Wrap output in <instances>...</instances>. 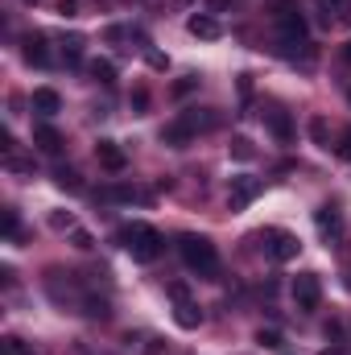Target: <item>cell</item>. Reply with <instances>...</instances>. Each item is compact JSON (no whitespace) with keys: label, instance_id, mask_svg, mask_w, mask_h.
Instances as JSON below:
<instances>
[{"label":"cell","instance_id":"cell-1","mask_svg":"<svg viewBox=\"0 0 351 355\" xmlns=\"http://www.w3.org/2000/svg\"><path fill=\"white\" fill-rule=\"evenodd\" d=\"M120 244H124V252H128L137 265H153V261L166 252V236H162L157 227H149V223H128V227H120Z\"/></svg>","mask_w":351,"mask_h":355},{"label":"cell","instance_id":"cell-2","mask_svg":"<svg viewBox=\"0 0 351 355\" xmlns=\"http://www.w3.org/2000/svg\"><path fill=\"white\" fill-rule=\"evenodd\" d=\"M178 252H182V265L198 277H215L219 272V252L207 236H182L178 240Z\"/></svg>","mask_w":351,"mask_h":355},{"label":"cell","instance_id":"cell-3","mask_svg":"<svg viewBox=\"0 0 351 355\" xmlns=\"http://www.w3.org/2000/svg\"><path fill=\"white\" fill-rule=\"evenodd\" d=\"M207 128H215V116H203L198 107H190V112H182L178 120H170L166 128H162V141L170 145V149H186L198 132H207Z\"/></svg>","mask_w":351,"mask_h":355},{"label":"cell","instance_id":"cell-4","mask_svg":"<svg viewBox=\"0 0 351 355\" xmlns=\"http://www.w3.org/2000/svg\"><path fill=\"white\" fill-rule=\"evenodd\" d=\"M273 21H277V29H281V46H289L285 54H293V46H298V50L306 46L310 29H306V17L298 12V4H293V0H281V4H277V12H273Z\"/></svg>","mask_w":351,"mask_h":355},{"label":"cell","instance_id":"cell-5","mask_svg":"<svg viewBox=\"0 0 351 355\" xmlns=\"http://www.w3.org/2000/svg\"><path fill=\"white\" fill-rule=\"evenodd\" d=\"M318 302H323V281H318V272H298V277H293V306H298L302 314H314Z\"/></svg>","mask_w":351,"mask_h":355},{"label":"cell","instance_id":"cell-6","mask_svg":"<svg viewBox=\"0 0 351 355\" xmlns=\"http://www.w3.org/2000/svg\"><path fill=\"white\" fill-rule=\"evenodd\" d=\"M261 240H268V244H264V252H268L277 265H285V261H293V257L302 252V240H298L293 232H285V227H268Z\"/></svg>","mask_w":351,"mask_h":355},{"label":"cell","instance_id":"cell-7","mask_svg":"<svg viewBox=\"0 0 351 355\" xmlns=\"http://www.w3.org/2000/svg\"><path fill=\"white\" fill-rule=\"evenodd\" d=\"M170 297H174V322L182 331H194V327L203 322V310H198V302L190 297V289H186V285H170Z\"/></svg>","mask_w":351,"mask_h":355},{"label":"cell","instance_id":"cell-8","mask_svg":"<svg viewBox=\"0 0 351 355\" xmlns=\"http://www.w3.org/2000/svg\"><path fill=\"white\" fill-rule=\"evenodd\" d=\"M264 190V182L261 178H232V190H228V207L232 211H244L257 194Z\"/></svg>","mask_w":351,"mask_h":355},{"label":"cell","instance_id":"cell-9","mask_svg":"<svg viewBox=\"0 0 351 355\" xmlns=\"http://www.w3.org/2000/svg\"><path fill=\"white\" fill-rule=\"evenodd\" d=\"M95 162H99L108 174H124V166H128V153H124L116 141H99V145H95Z\"/></svg>","mask_w":351,"mask_h":355},{"label":"cell","instance_id":"cell-10","mask_svg":"<svg viewBox=\"0 0 351 355\" xmlns=\"http://www.w3.org/2000/svg\"><path fill=\"white\" fill-rule=\"evenodd\" d=\"M186 29H190L198 42H215V37H223V25H219L211 12H194V17L186 21Z\"/></svg>","mask_w":351,"mask_h":355},{"label":"cell","instance_id":"cell-11","mask_svg":"<svg viewBox=\"0 0 351 355\" xmlns=\"http://www.w3.org/2000/svg\"><path fill=\"white\" fill-rule=\"evenodd\" d=\"M33 145L46 153V157H58L62 153V132L54 124H33Z\"/></svg>","mask_w":351,"mask_h":355},{"label":"cell","instance_id":"cell-12","mask_svg":"<svg viewBox=\"0 0 351 355\" xmlns=\"http://www.w3.org/2000/svg\"><path fill=\"white\" fill-rule=\"evenodd\" d=\"M264 124H268V132H273L281 145H289V141H293V120H289V112L268 107V112H264Z\"/></svg>","mask_w":351,"mask_h":355},{"label":"cell","instance_id":"cell-13","mask_svg":"<svg viewBox=\"0 0 351 355\" xmlns=\"http://www.w3.org/2000/svg\"><path fill=\"white\" fill-rule=\"evenodd\" d=\"M314 223H318L323 240H339V236H343V219H339L335 207H318V211H314Z\"/></svg>","mask_w":351,"mask_h":355},{"label":"cell","instance_id":"cell-14","mask_svg":"<svg viewBox=\"0 0 351 355\" xmlns=\"http://www.w3.org/2000/svg\"><path fill=\"white\" fill-rule=\"evenodd\" d=\"M33 112H37V116H46V120H50V116H58V112H62V95H58L54 87H37V91H33Z\"/></svg>","mask_w":351,"mask_h":355},{"label":"cell","instance_id":"cell-15","mask_svg":"<svg viewBox=\"0 0 351 355\" xmlns=\"http://www.w3.org/2000/svg\"><path fill=\"white\" fill-rule=\"evenodd\" d=\"M25 58L33 67H50V54H46V37H29L25 42Z\"/></svg>","mask_w":351,"mask_h":355},{"label":"cell","instance_id":"cell-16","mask_svg":"<svg viewBox=\"0 0 351 355\" xmlns=\"http://www.w3.org/2000/svg\"><path fill=\"white\" fill-rule=\"evenodd\" d=\"M91 75H95L99 83H116V67H112L108 58H95V62H91Z\"/></svg>","mask_w":351,"mask_h":355},{"label":"cell","instance_id":"cell-17","mask_svg":"<svg viewBox=\"0 0 351 355\" xmlns=\"http://www.w3.org/2000/svg\"><path fill=\"white\" fill-rule=\"evenodd\" d=\"M232 157H240V162H252V157H257L252 141H248V137H236V141H232Z\"/></svg>","mask_w":351,"mask_h":355},{"label":"cell","instance_id":"cell-18","mask_svg":"<svg viewBox=\"0 0 351 355\" xmlns=\"http://www.w3.org/2000/svg\"><path fill=\"white\" fill-rule=\"evenodd\" d=\"M58 186H62V190H71V194H79V190H83V182H79L75 170H58Z\"/></svg>","mask_w":351,"mask_h":355},{"label":"cell","instance_id":"cell-19","mask_svg":"<svg viewBox=\"0 0 351 355\" xmlns=\"http://www.w3.org/2000/svg\"><path fill=\"white\" fill-rule=\"evenodd\" d=\"M310 137H314L318 145H327V149H331V137H327V120H310Z\"/></svg>","mask_w":351,"mask_h":355},{"label":"cell","instance_id":"cell-20","mask_svg":"<svg viewBox=\"0 0 351 355\" xmlns=\"http://www.w3.org/2000/svg\"><path fill=\"white\" fill-rule=\"evenodd\" d=\"M4 355H33V347H25L17 335H8V339H4Z\"/></svg>","mask_w":351,"mask_h":355},{"label":"cell","instance_id":"cell-21","mask_svg":"<svg viewBox=\"0 0 351 355\" xmlns=\"http://www.w3.org/2000/svg\"><path fill=\"white\" fill-rule=\"evenodd\" d=\"M314 4H318V8L327 12V21H331V12H343V8H348L351 0H314Z\"/></svg>","mask_w":351,"mask_h":355},{"label":"cell","instance_id":"cell-22","mask_svg":"<svg viewBox=\"0 0 351 355\" xmlns=\"http://www.w3.org/2000/svg\"><path fill=\"white\" fill-rule=\"evenodd\" d=\"M4 232H8V240H17V232H21V219H17V211H4Z\"/></svg>","mask_w":351,"mask_h":355},{"label":"cell","instance_id":"cell-23","mask_svg":"<svg viewBox=\"0 0 351 355\" xmlns=\"http://www.w3.org/2000/svg\"><path fill=\"white\" fill-rule=\"evenodd\" d=\"M335 153H339L343 162H351V128H343V137H339V145H335Z\"/></svg>","mask_w":351,"mask_h":355},{"label":"cell","instance_id":"cell-24","mask_svg":"<svg viewBox=\"0 0 351 355\" xmlns=\"http://www.w3.org/2000/svg\"><path fill=\"white\" fill-rule=\"evenodd\" d=\"M257 343L261 347H281V335L277 331H257Z\"/></svg>","mask_w":351,"mask_h":355},{"label":"cell","instance_id":"cell-25","mask_svg":"<svg viewBox=\"0 0 351 355\" xmlns=\"http://www.w3.org/2000/svg\"><path fill=\"white\" fill-rule=\"evenodd\" d=\"M4 170H12V174H33V166H29V162H17V157H4Z\"/></svg>","mask_w":351,"mask_h":355},{"label":"cell","instance_id":"cell-26","mask_svg":"<svg viewBox=\"0 0 351 355\" xmlns=\"http://www.w3.org/2000/svg\"><path fill=\"white\" fill-rule=\"evenodd\" d=\"M194 87H198V75H186L182 83H174V95H190Z\"/></svg>","mask_w":351,"mask_h":355},{"label":"cell","instance_id":"cell-27","mask_svg":"<svg viewBox=\"0 0 351 355\" xmlns=\"http://www.w3.org/2000/svg\"><path fill=\"white\" fill-rule=\"evenodd\" d=\"M75 248H83V252H87V248H95V240H91L87 232H75Z\"/></svg>","mask_w":351,"mask_h":355},{"label":"cell","instance_id":"cell-28","mask_svg":"<svg viewBox=\"0 0 351 355\" xmlns=\"http://www.w3.org/2000/svg\"><path fill=\"white\" fill-rule=\"evenodd\" d=\"M149 67H153V71H166V54H157V50H149Z\"/></svg>","mask_w":351,"mask_h":355},{"label":"cell","instance_id":"cell-29","mask_svg":"<svg viewBox=\"0 0 351 355\" xmlns=\"http://www.w3.org/2000/svg\"><path fill=\"white\" fill-rule=\"evenodd\" d=\"M75 8H79V0H58V12L62 17H75Z\"/></svg>","mask_w":351,"mask_h":355},{"label":"cell","instance_id":"cell-30","mask_svg":"<svg viewBox=\"0 0 351 355\" xmlns=\"http://www.w3.org/2000/svg\"><path fill=\"white\" fill-rule=\"evenodd\" d=\"M50 223H54V227H75V219H71V215H54Z\"/></svg>","mask_w":351,"mask_h":355},{"label":"cell","instance_id":"cell-31","mask_svg":"<svg viewBox=\"0 0 351 355\" xmlns=\"http://www.w3.org/2000/svg\"><path fill=\"white\" fill-rule=\"evenodd\" d=\"M223 4H236V0H211V8H223Z\"/></svg>","mask_w":351,"mask_h":355},{"label":"cell","instance_id":"cell-32","mask_svg":"<svg viewBox=\"0 0 351 355\" xmlns=\"http://www.w3.org/2000/svg\"><path fill=\"white\" fill-rule=\"evenodd\" d=\"M343 58H348V62H351V37H348V46H343Z\"/></svg>","mask_w":351,"mask_h":355},{"label":"cell","instance_id":"cell-33","mask_svg":"<svg viewBox=\"0 0 351 355\" xmlns=\"http://www.w3.org/2000/svg\"><path fill=\"white\" fill-rule=\"evenodd\" d=\"M323 355H343V352H323Z\"/></svg>","mask_w":351,"mask_h":355}]
</instances>
